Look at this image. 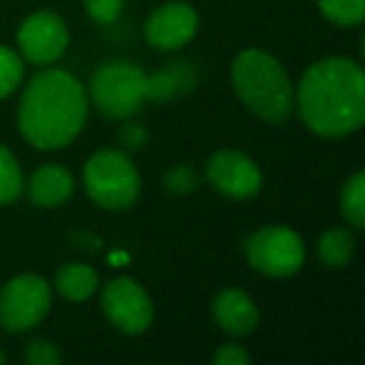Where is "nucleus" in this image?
Returning <instances> with one entry per match:
<instances>
[{"label":"nucleus","mask_w":365,"mask_h":365,"mask_svg":"<svg viewBox=\"0 0 365 365\" xmlns=\"http://www.w3.org/2000/svg\"><path fill=\"white\" fill-rule=\"evenodd\" d=\"M215 365H248L250 363V353L240 345H220L213 355Z\"/></svg>","instance_id":"nucleus-24"},{"label":"nucleus","mask_w":365,"mask_h":365,"mask_svg":"<svg viewBox=\"0 0 365 365\" xmlns=\"http://www.w3.org/2000/svg\"><path fill=\"white\" fill-rule=\"evenodd\" d=\"M0 363H6V353L3 350H0Z\"/></svg>","instance_id":"nucleus-26"},{"label":"nucleus","mask_w":365,"mask_h":365,"mask_svg":"<svg viewBox=\"0 0 365 365\" xmlns=\"http://www.w3.org/2000/svg\"><path fill=\"white\" fill-rule=\"evenodd\" d=\"M213 320L223 333L240 338L250 335L258 328V305L245 290L238 288H223L213 300Z\"/></svg>","instance_id":"nucleus-12"},{"label":"nucleus","mask_w":365,"mask_h":365,"mask_svg":"<svg viewBox=\"0 0 365 365\" xmlns=\"http://www.w3.org/2000/svg\"><path fill=\"white\" fill-rule=\"evenodd\" d=\"M98 285H101V278L86 263H68L56 275V290L66 300H73V303L88 300L98 290Z\"/></svg>","instance_id":"nucleus-15"},{"label":"nucleus","mask_w":365,"mask_h":365,"mask_svg":"<svg viewBox=\"0 0 365 365\" xmlns=\"http://www.w3.org/2000/svg\"><path fill=\"white\" fill-rule=\"evenodd\" d=\"M230 81L238 98L268 123H283L295 110V88L275 56L265 51H243L233 61Z\"/></svg>","instance_id":"nucleus-3"},{"label":"nucleus","mask_w":365,"mask_h":365,"mask_svg":"<svg viewBox=\"0 0 365 365\" xmlns=\"http://www.w3.org/2000/svg\"><path fill=\"white\" fill-rule=\"evenodd\" d=\"M198 83V71L188 63H170L163 71L145 78V96L148 101H170V98L188 93Z\"/></svg>","instance_id":"nucleus-14"},{"label":"nucleus","mask_w":365,"mask_h":365,"mask_svg":"<svg viewBox=\"0 0 365 365\" xmlns=\"http://www.w3.org/2000/svg\"><path fill=\"white\" fill-rule=\"evenodd\" d=\"M88 118V96L76 76L46 68L31 78L18 106L21 135L38 150L71 145Z\"/></svg>","instance_id":"nucleus-2"},{"label":"nucleus","mask_w":365,"mask_h":365,"mask_svg":"<svg viewBox=\"0 0 365 365\" xmlns=\"http://www.w3.org/2000/svg\"><path fill=\"white\" fill-rule=\"evenodd\" d=\"M73 175L63 165H43L28 180V198L38 208H58L73 195Z\"/></svg>","instance_id":"nucleus-13"},{"label":"nucleus","mask_w":365,"mask_h":365,"mask_svg":"<svg viewBox=\"0 0 365 365\" xmlns=\"http://www.w3.org/2000/svg\"><path fill=\"white\" fill-rule=\"evenodd\" d=\"M145 73L125 61L101 66L91 78V101L108 118H130L148 101Z\"/></svg>","instance_id":"nucleus-5"},{"label":"nucleus","mask_w":365,"mask_h":365,"mask_svg":"<svg viewBox=\"0 0 365 365\" xmlns=\"http://www.w3.org/2000/svg\"><path fill=\"white\" fill-rule=\"evenodd\" d=\"M118 140H120V145L128 148V150H138V148L145 145L148 133H145V128H140L138 123H128V125H123L120 133H118Z\"/></svg>","instance_id":"nucleus-25"},{"label":"nucleus","mask_w":365,"mask_h":365,"mask_svg":"<svg viewBox=\"0 0 365 365\" xmlns=\"http://www.w3.org/2000/svg\"><path fill=\"white\" fill-rule=\"evenodd\" d=\"M340 213L348 220V225H353L355 230H360L365 225V173L358 170L345 180L343 190H340Z\"/></svg>","instance_id":"nucleus-17"},{"label":"nucleus","mask_w":365,"mask_h":365,"mask_svg":"<svg viewBox=\"0 0 365 365\" xmlns=\"http://www.w3.org/2000/svg\"><path fill=\"white\" fill-rule=\"evenodd\" d=\"M86 193L106 210H125L140 195V175L123 150H98L83 168Z\"/></svg>","instance_id":"nucleus-4"},{"label":"nucleus","mask_w":365,"mask_h":365,"mask_svg":"<svg viewBox=\"0 0 365 365\" xmlns=\"http://www.w3.org/2000/svg\"><path fill=\"white\" fill-rule=\"evenodd\" d=\"M205 178L218 193L233 200L253 198L263 188V173L240 150H218L205 165Z\"/></svg>","instance_id":"nucleus-10"},{"label":"nucleus","mask_w":365,"mask_h":365,"mask_svg":"<svg viewBox=\"0 0 365 365\" xmlns=\"http://www.w3.org/2000/svg\"><path fill=\"white\" fill-rule=\"evenodd\" d=\"M123 6H125V0H86L88 16L101 26L115 23L123 13Z\"/></svg>","instance_id":"nucleus-22"},{"label":"nucleus","mask_w":365,"mask_h":365,"mask_svg":"<svg viewBox=\"0 0 365 365\" xmlns=\"http://www.w3.org/2000/svg\"><path fill=\"white\" fill-rule=\"evenodd\" d=\"M68 28L61 16L51 11H38L21 23L18 31V53L23 61L33 66H51L66 53L68 48Z\"/></svg>","instance_id":"nucleus-9"},{"label":"nucleus","mask_w":365,"mask_h":365,"mask_svg":"<svg viewBox=\"0 0 365 365\" xmlns=\"http://www.w3.org/2000/svg\"><path fill=\"white\" fill-rule=\"evenodd\" d=\"M51 285L41 275H18L0 290V325L8 333H26L51 313Z\"/></svg>","instance_id":"nucleus-7"},{"label":"nucleus","mask_w":365,"mask_h":365,"mask_svg":"<svg viewBox=\"0 0 365 365\" xmlns=\"http://www.w3.org/2000/svg\"><path fill=\"white\" fill-rule=\"evenodd\" d=\"M23 188H26V182H23L21 165H18L16 155L0 143V205L16 203L23 195Z\"/></svg>","instance_id":"nucleus-18"},{"label":"nucleus","mask_w":365,"mask_h":365,"mask_svg":"<svg viewBox=\"0 0 365 365\" xmlns=\"http://www.w3.org/2000/svg\"><path fill=\"white\" fill-rule=\"evenodd\" d=\"M26 360L31 365H58L63 360L61 350L51 340H33L26 348Z\"/></svg>","instance_id":"nucleus-23"},{"label":"nucleus","mask_w":365,"mask_h":365,"mask_svg":"<svg viewBox=\"0 0 365 365\" xmlns=\"http://www.w3.org/2000/svg\"><path fill=\"white\" fill-rule=\"evenodd\" d=\"M198 33V13L182 3L170 0L150 13L145 23V38L155 51H178Z\"/></svg>","instance_id":"nucleus-11"},{"label":"nucleus","mask_w":365,"mask_h":365,"mask_svg":"<svg viewBox=\"0 0 365 365\" xmlns=\"http://www.w3.org/2000/svg\"><path fill=\"white\" fill-rule=\"evenodd\" d=\"M23 76H26V66L21 53L0 46V101L16 93V88L23 83Z\"/></svg>","instance_id":"nucleus-20"},{"label":"nucleus","mask_w":365,"mask_h":365,"mask_svg":"<svg viewBox=\"0 0 365 365\" xmlns=\"http://www.w3.org/2000/svg\"><path fill=\"white\" fill-rule=\"evenodd\" d=\"M295 110L320 138H345L365 123V73L350 58H323L303 73Z\"/></svg>","instance_id":"nucleus-1"},{"label":"nucleus","mask_w":365,"mask_h":365,"mask_svg":"<svg viewBox=\"0 0 365 365\" xmlns=\"http://www.w3.org/2000/svg\"><path fill=\"white\" fill-rule=\"evenodd\" d=\"M243 253L253 270L270 278H290L305 263V245L285 225H265L245 238Z\"/></svg>","instance_id":"nucleus-6"},{"label":"nucleus","mask_w":365,"mask_h":365,"mask_svg":"<svg viewBox=\"0 0 365 365\" xmlns=\"http://www.w3.org/2000/svg\"><path fill=\"white\" fill-rule=\"evenodd\" d=\"M355 255V235L345 228L325 230L318 238V258L325 268H345Z\"/></svg>","instance_id":"nucleus-16"},{"label":"nucleus","mask_w":365,"mask_h":365,"mask_svg":"<svg viewBox=\"0 0 365 365\" xmlns=\"http://www.w3.org/2000/svg\"><path fill=\"white\" fill-rule=\"evenodd\" d=\"M200 182V175L198 170H195L193 165H173L170 170H165V175H163V185H165V190H170V193L175 195H185V193H193L195 188H198Z\"/></svg>","instance_id":"nucleus-21"},{"label":"nucleus","mask_w":365,"mask_h":365,"mask_svg":"<svg viewBox=\"0 0 365 365\" xmlns=\"http://www.w3.org/2000/svg\"><path fill=\"white\" fill-rule=\"evenodd\" d=\"M318 8L335 26H360L365 18V0H318Z\"/></svg>","instance_id":"nucleus-19"},{"label":"nucleus","mask_w":365,"mask_h":365,"mask_svg":"<svg viewBox=\"0 0 365 365\" xmlns=\"http://www.w3.org/2000/svg\"><path fill=\"white\" fill-rule=\"evenodd\" d=\"M106 318L125 335H140L153 323V300L133 278H113L101 295Z\"/></svg>","instance_id":"nucleus-8"}]
</instances>
